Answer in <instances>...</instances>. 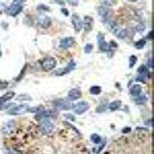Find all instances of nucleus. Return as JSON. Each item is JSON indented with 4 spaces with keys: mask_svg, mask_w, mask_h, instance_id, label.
<instances>
[{
    "mask_svg": "<svg viewBox=\"0 0 154 154\" xmlns=\"http://www.w3.org/2000/svg\"><path fill=\"white\" fill-rule=\"evenodd\" d=\"M39 129L44 134H49L54 130V124L48 119H42L40 120Z\"/></svg>",
    "mask_w": 154,
    "mask_h": 154,
    "instance_id": "obj_1",
    "label": "nucleus"
},
{
    "mask_svg": "<svg viewBox=\"0 0 154 154\" xmlns=\"http://www.w3.org/2000/svg\"><path fill=\"white\" fill-rule=\"evenodd\" d=\"M56 61L53 57H46L42 62V69L45 72L51 71L56 67Z\"/></svg>",
    "mask_w": 154,
    "mask_h": 154,
    "instance_id": "obj_2",
    "label": "nucleus"
},
{
    "mask_svg": "<svg viewBox=\"0 0 154 154\" xmlns=\"http://www.w3.org/2000/svg\"><path fill=\"white\" fill-rule=\"evenodd\" d=\"M22 9H23V6L22 5H19L12 2V4L10 5L9 7L6 9V12L9 16H16L22 12Z\"/></svg>",
    "mask_w": 154,
    "mask_h": 154,
    "instance_id": "obj_3",
    "label": "nucleus"
},
{
    "mask_svg": "<svg viewBox=\"0 0 154 154\" xmlns=\"http://www.w3.org/2000/svg\"><path fill=\"white\" fill-rule=\"evenodd\" d=\"M76 67V62L74 61H70L69 62V64L65 67V68L62 69H59L55 72V75L57 76H64V75L67 74L69 72H70L72 70H73Z\"/></svg>",
    "mask_w": 154,
    "mask_h": 154,
    "instance_id": "obj_4",
    "label": "nucleus"
},
{
    "mask_svg": "<svg viewBox=\"0 0 154 154\" xmlns=\"http://www.w3.org/2000/svg\"><path fill=\"white\" fill-rule=\"evenodd\" d=\"M29 110V106L27 104H21L17 106H15L7 112L9 115H21L27 112Z\"/></svg>",
    "mask_w": 154,
    "mask_h": 154,
    "instance_id": "obj_5",
    "label": "nucleus"
},
{
    "mask_svg": "<svg viewBox=\"0 0 154 154\" xmlns=\"http://www.w3.org/2000/svg\"><path fill=\"white\" fill-rule=\"evenodd\" d=\"M54 106L59 110H68L71 108V103L65 99H59L55 101Z\"/></svg>",
    "mask_w": 154,
    "mask_h": 154,
    "instance_id": "obj_6",
    "label": "nucleus"
},
{
    "mask_svg": "<svg viewBox=\"0 0 154 154\" xmlns=\"http://www.w3.org/2000/svg\"><path fill=\"white\" fill-rule=\"evenodd\" d=\"M89 106L88 102H85V101H82V102H80L78 103H76V105H74L73 106V110L74 112H76V114L81 115L82 113H84L86 111L89 110Z\"/></svg>",
    "mask_w": 154,
    "mask_h": 154,
    "instance_id": "obj_7",
    "label": "nucleus"
},
{
    "mask_svg": "<svg viewBox=\"0 0 154 154\" xmlns=\"http://www.w3.org/2000/svg\"><path fill=\"white\" fill-rule=\"evenodd\" d=\"M37 22L39 26L43 29H48L52 23L51 19L46 15H40L37 18Z\"/></svg>",
    "mask_w": 154,
    "mask_h": 154,
    "instance_id": "obj_8",
    "label": "nucleus"
},
{
    "mask_svg": "<svg viewBox=\"0 0 154 154\" xmlns=\"http://www.w3.org/2000/svg\"><path fill=\"white\" fill-rule=\"evenodd\" d=\"M98 14L101 17L103 22H107L110 17V11L106 6H100L98 9Z\"/></svg>",
    "mask_w": 154,
    "mask_h": 154,
    "instance_id": "obj_9",
    "label": "nucleus"
},
{
    "mask_svg": "<svg viewBox=\"0 0 154 154\" xmlns=\"http://www.w3.org/2000/svg\"><path fill=\"white\" fill-rule=\"evenodd\" d=\"M72 23L73 25L74 29L76 32H80L83 26V22L82 19L79 17L76 14H73L72 16Z\"/></svg>",
    "mask_w": 154,
    "mask_h": 154,
    "instance_id": "obj_10",
    "label": "nucleus"
},
{
    "mask_svg": "<svg viewBox=\"0 0 154 154\" xmlns=\"http://www.w3.org/2000/svg\"><path fill=\"white\" fill-rule=\"evenodd\" d=\"M98 42L100 43V49L102 52H109L111 50V46L109 43L105 42L104 36L102 34H100L98 36Z\"/></svg>",
    "mask_w": 154,
    "mask_h": 154,
    "instance_id": "obj_11",
    "label": "nucleus"
},
{
    "mask_svg": "<svg viewBox=\"0 0 154 154\" xmlns=\"http://www.w3.org/2000/svg\"><path fill=\"white\" fill-rule=\"evenodd\" d=\"M75 43V39L72 37H66L60 40L59 45L62 48L68 49L69 47H72Z\"/></svg>",
    "mask_w": 154,
    "mask_h": 154,
    "instance_id": "obj_12",
    "label": "nucleus"
},
{
    "mask_svg": "<svg viewBox=\"0 0 154 154\" xmlns=\"http://www.w3.org/2000/svg\"><path fill=\"white\" fill-rule=\"evenodd\" d=\"M112 32L116 37L120 39H125L127 36V31L125 29H122L118 26L112 27Z\"/></svg>",
    "mask_w": 154,
    "mask_h": 154,
    "instance_id": "obj_13",
    "label": "nucleus"
},
{
    "mask_svg": "<svg viewBox=\"0 0 154 154\" xmlns=\"http://www.w3.org/2000/svg\"><path fill=\"white\" fill-rule=\"evenodd\" d=\"M81 96H82V92H80V90H79L78 89H72L68 92V98L71 101L78 100Z\"/></svg>",
    "mask_w": 154,
    "mask_h": 154,
    "instance_id": "obj_14",
    "label": "nucleus"
},
{
    "mask_svg": "<svg viewBox=\"0 0 154 154\" xmlns=\"http://www.w3.org/2000/svg\"><path fill=\"white\" fill-rule=\"evenodd\" d=\"M14 96H15V92H12V91L5 93L2 97H0V106L4 104L5 102H6L7 101H9V100H10L11 99L13 98Z\"/></svg>",
    "mask_w": 154,
    "mask_h": 154,
    "instance_id": "obj_15",
    "label": "nucleus"
},
{
    "mask_svg": "<svg viewBox=\"0 0 154 154\" xmlns=\"http://www.w3.org/2000/svg\"><path fill=\"white\" fill-rule=\"evenodd\" d=\"M92 23H93V19L90 16H86L84 18V24H85V30L86 32H90L92 28Z\"/></svg>",
    "mask_w": 154,
    "mask_h": 154,
    "instance_id": "obj_16",
    "label": "nucleus"
},
{
    "mask_svg": "<svg viewBox=\"0 0 154 154\" xmlns=\"http://www.w3.org/2000/svg\"><path fill=\"white\" fill-rule=\"evenodd\" d=\"M142 92V87L139 84L133 85L130 89V94L133 96H137Z\"/></svg>",
    "mask_w": 154,
    "mask_h": 154,
    "instance_id": "obj_17",
    "label": "nucleus"
},
{
    "mask_svg": "<svg viewBox=\"0 0 154 154\" xmlns=\"http://www.w3.org/2000/svg\"><path fill=\"white\" fill-rule=\"evenodd\" d=\"M15 128V122L14 121H10L7 122L6 126L4 127L5 133H12L13 130Z\"/></svg>",
    "mask_w": 154,
    "mask_h": 154,
    "instance_id": "obj_18",
    "label": "nucleus"
},
{
    "mask_svg": "<svg viewBox=\"0 0 154 154\" xmlns=\"http://www.w3.org/2000/svg\"><path fill=\"white\" fill-rule=\"evenodd\" d=\"M122 105V102L120 100H115L113 102H112L109 105V109L112 111H115L120 108V106Z\"/></svg>",
    "mask_w": 154,
    "mask_h": 154,
    "instance_id": "obj_19",
    "label": "nucleus"
},
{
    "mask_svg": "<svg viewBox=\"0 0 154 154\" xmlns=\"http://www.w3.org/2000/svg\"><path fill=\"white\" fill-rule=\"evenodd\" d=\"M138 71L139 74L141 76H149V70L148 69L146 68V66H144V65H142V66H140V67L137 69Z\"/></svg>",
    "mask_w": 154,
    "mask_h": 154,
    "instance_id": "obj_20",
    "label": "nucleus"
},
{
    "mask_svg": "<svg viewBox=\"0 0 154 154\" xmlns=\"http://www.w3.org/2000/svg\"><path fill=\"white\" fill-rule=\"evenodd\" d=\"M147 101V98L145 95H139V96H136V99L135 100V102L137 103V104H143L145 102Z\"/></svg>",
    "mask_w": 154,
    "mask_h": 154,
    "instance_id": "obj_21",
    "label": "nucleus"
},
{
    "mask_svg": "<svg viewBox=\"0 0 154 154\" xmlns=\"http://www.w3.org/2000/svg\"><path fill=\"white\" fill-rule=\"evenodd\" d=\"M90 92L92 95H99L101 92V87L98 86H92L90 90Z\"/></svg>",
    "mask_w": 154,
    "mask_h": 154,
    "instance_id": "obj_22",
    "label": "nucleus"
},
{
    "mask_svg": "<svg viewBox=\"0 0 154 154\" xmlns=\"http://www.w3.org/2000/svg\"><path fill=\"white\" fill-rule=\"evenodd\" d=\"M145 45H146V40L140 39L139 40L138 42H136V43H135V47H136V49H143Z\"/></svg>",
    "mask_w": 154,
    "mask_h": 154,
    "instance_id": "obj_23",
    "label": "nucleus"
},
{
    "mask_svg": "<svg viewBox=\"0 0 154 154\" xmlns=\"http://www.w3.org/2000/svg\"><path fill=\"white\" fill-rule=\"evenodd\" d=\"M91 140H92V142L94 143L95 144H99L101 142V137L98 134L94 133L91 136Z\"/></svg>",
    "mask_w": 154,
    "mask_h": 154,
    "instance_id": "obj_24",
    "label": "nucleus"
},
{
    "mask_svg": "<svg viewBox=\"0 0 154 154\" xmlns=\"http://www.w3.org/2000/svg\"><path fill=\"white\" fill-rule=\"evenodd\" d=\"M136 62H137V57L136 56H131L130 57V68H133L134 65L136 64Z\"/></svg>",
    "mask_w": 154,
    "mask_h": 154,
    "instance_id": "obj_25",
    "label": "nucleus"
},
{
    "mask_svg": "<svg viewBox=\"0 0 154 154\" xmlns=\"http://www.w3.org/2000/svg\"><path fill=\"white\" fill-rule=\"evenodd\" d=\"M106 103H101L100 106L96 109V112H102L106 111Z\"/></svg>",
    "mask_w": 154,
    "mask_h": 154,
    "instance_id": "obj_26",
    "label": "nucleus"
},
{
    "mask_svg": "<svg viewBox=\"0 0 154 154\" xmlns=\"http://www.w3.org/2000/svg\"><path fill=\"white\" fill-rule=\"evenodd\" d=\"M84 50H85V52H86V53H90L91 51L92 50V44H86V46H85Z\"/></svg>",
    "mask_w": 154,
    "mask_h": 154,
    "instance_id": "obj_27",
    "label": "nucleus"
},
{
    "mask_svg": "<svg viewBox=\"0 0 154 154\" xmlns=\"http://www.w3.org/2000/svg\"><path fill=\"white\" fill-rule=\"evenodd\" d=\"M7 86H8V82L3 80H0V90L6 88Z\"/></svg>",
    "mask_w": 154,
    "mask_h": 154,
    "instance_id": "obj_28",
    "label": "nucleus"
},
{
    "mask_svg": "<svg viewBox=\"0 0 154 154\" xmlns=\"http://www.w3.org/2000/svg\"><path fill=\"white\" fill-rule=\"evenodd\" d=\"M7 154H22L21 152L18 151V150H9L8 151V153Z\"/></svg>",
    "mask_w": 154,
    "mask_h": 154,
    "instance_id": "obj_29",
    "label": "nucleus"
},
{
    "mask_svg": "<svg viewBox=\"0 0 154 154\" xmlns=\"http://www.w3.org/2000/svg\"><path fill=\"white\" fill-rule=\"evenodd\" d=\"M26 0H13V3H16V4H19V5H22L23 3H24L25 2H26Z\"/></svg>",
    "mask_w": 154,
    "mask_h": 154,
    "instance_id": "obj_30",
    "label": "nucleus"
},
{
    "mask_svg": "<svg viewBox=\"0 0 154 154\" xmlns=\"http://www.w3.org/2000/svg\"><path fill=\"white\" fill-rule=\"evenodd\" d=\"M56 3H58L59 5H62V6H64L65 2L64 0H54Z\"/></svg>",
    "mask_w": 154,
    "mask_h": 154,
    "instance_id": "obj_31",
    "label": "nucleus"
},
{
    "mask_svg": "<svg viewBox=\"0 0 154 154\" xmlns=\"http://www.w3.org/2000/svg\"><path fill=\"white\" fill-rule=\"evenodd\" d=\"M62 13H64V15L66 16H69V11L66 9H62Z\"/></svg>",
    "mask_w": 154,
    "mask_h": 154,
    "instance_id": "obj_32",
    "label": "nucleus"
},
{
    "mask_svg": "<svg viewBox=\"0 0 154 154\" xmlns=\"http://www.w3.org/2000/svg\"><path fill=\"white\" fill-rule=\"evenodd\" d=\"M130 2H137V1H138V0H130Z\"/></svg>",
    "mask_w": 154,
    "mask_h": 154,
    "instance_id": "obj_33",
    "label": "nucleus"
},
{
    "mask_svg": "<svg viewBox=\"0 0 154 154\" xmlns=\"http://www.w3.org/2000/svg\"><path fill=\"white\" fill-rule=\"evenodd\" d=\"M2 56V53H1V52H0V56Z\"/></svg>",
    "mask_w": 154,
    "mask_h": 154,
    "instance_id": "obj_34",
    "label": "nucleus"
}]
</instances>
